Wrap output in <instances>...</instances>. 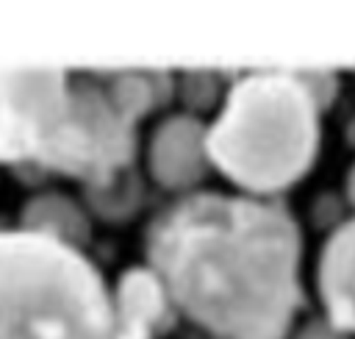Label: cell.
Here are the masks:
<instances>
[{
  "instance_id": "6da1fadb",
  "label": "cell",
  "mask_w": 355,
  "mask_h": 339,
  "mask_svg": "<svg viewBox=\"0 0 355 339\" xmlns=\"http://www.w3.org/2000/svg\"><path fill=\"white\" fill-rule=\"evenodd\" d=\"M172 297L227 339H280L297 306V233L275 208L197 197L150 242Z\"/></svg>"
},
{
  "instance_id": "7a4b0ae2",
  "label": "cell",
  "mask_w": 355,
  "mask_h": 339,
  "mask_svg": "<svg viewBox=\"0 0 355 339\" xmlns=\"http://www.w3.org/2000/svg\"><path fill=\"white\" fill-rule=\"evenodd\" d=\"M92 264L47 233H0V339H111Z\"/></svg>"
},
{
  "instance_id": "3957f363",
  "label": "cell",
  "mask_w": 355,
  "mask_h": 339,
  "mask_svg": "<svg viewBox=\"0 0 355 339\" xmlns=\"http://www.w3.org/2000/svg\"><path fill=\"white\" fill-rule=\"evenodd\" d=\"M313 142V103L302 83L291 75H252L230 92L205 147L225 175L266 192L305 170Z\"/></svg>"
},
{
  "instance_id": "277c9868",
  "label": "cell",
  "mask_w": 355,
  "mask_h": 339,
  "mask_svg": "<svg viewBox=\"0 0 355 339\" xmlns=\"http://www.w3.org/2000/svg\"><path fill=\"white\" fill-rule=\"evenodd\" d=\"M67 114L58 72L0 75V156L44 161Z\"/></svg>"
},
{
  "instance_id": "5b68a950",
  "label": "cell",
  "mask_w": 355,
  "mask_h": 339,
  "mask_svg": "<svg viewBox=\"0 0 355 339\" xmlns=\"http://www.w3.org/2000/svg\"><path fill=\"white\" fill-rule=\"evenodd\" d=\"M322 292L333 322L355 331V222L344 225L324 250Z\"/></svg>"
}]
</instances>
